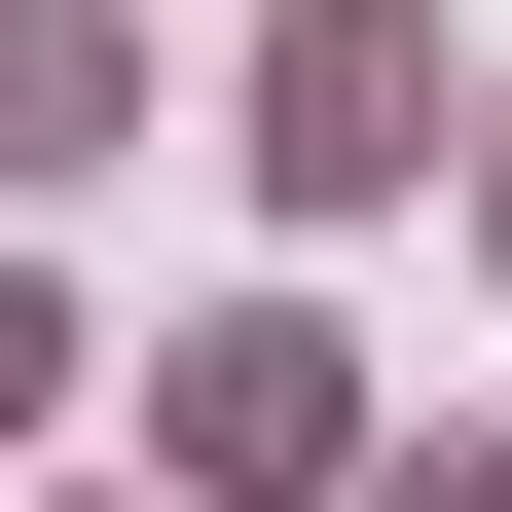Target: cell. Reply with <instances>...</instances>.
I'll list each match as a JSON object with an SVG mask.
<instances>
[{
	"instance_id": "obj_1",
	"label": "cell",
	"mask_w": 512,
	"mask_h": 512,
	"mask_svg": "<svg viewBox=\"0 0 512 512\" xmlns=\"http://www.w3.org/2000/svg\"><path fill=\"white\" fill-rule=\"evenodd\" d=\"M256 147H293V183H403L439 147V37H403V0H293V110H256Z\"/></svg>"
},
{
	"instance_id": "obj_3",
	"label": "cell",
	"mask_w": 512,
	"mask_h": 512,
	"mask_svg": "<svg viewBox=\"0 0 512 512\" xmlns=\"http://www.w3.org/2000/svg\"><path fill=\"white\" fill-rule=\"evenodd\" d=\"M37 147H110V0H0V183Z\"/></svg>"
},
{
	"instance_id": "obj_2",
	"label": "cell",
	"mask_w": 512,
	"mask_h": 512,
	"mask_svg": "<svg viewBox=\"0 0 512 512\" xmlns=\"http://www.w3.org/2000/svg\"><path fill=\"white\" fill-rule=\"evenodd\" d=\"M183 439L220 476H330V330H183Z\"/></svg>"
}]
</instances>
